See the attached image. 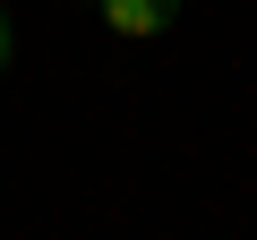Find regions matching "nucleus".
Segmentation results:
<instances>
[{
	"label": "nucleus",
	"mask_w": 257,
	"mask_h": 240,
	"mask_svg": "<svg viewBox=\"0 0 257 240\" xmlns=\"http://www.w3.org/2000/svg\"><path fill=\"white\" fill-rule=\"evenodd\" d=\"M94 18H103V35H120V43H155V35H172L180 0H94Z\"/></svg>",
	"instance_id": "obj_1"
},
{
	"label": "nucleus",
	"mask_w": 257,
	"mask_h": 240,
	"mask_svg": "<svg viewBox=\"0 0 257 240\" xmlns=\"http://www.w3.org/2000/svg\"><path fill=\"white\" fill-rule=\"evenodd\" d=\"M0 69H9V9H0Z\"/></svg>",
	"instance_id": "obj_2"
}]
</instances>
